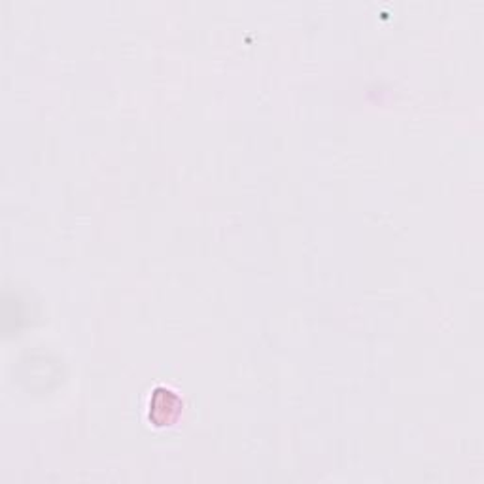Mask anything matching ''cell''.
<instances>
[{
    "label": "cell",
    "mask_w": 484,
    "mask_h": 484,
    "mask_svg": "<svg viewBox=\"0 0 484 484\" xmlns=\"http://www.w3.org/2000/svg\"><path fill=\"white\" fill-rule=\"evenodd\" d=\"M182 399L168 388H156L150 397V420L156 426L175 424L182 413Z\"/></svg>",
    "instance_id": "6da1fadb"
}]
</instances>
